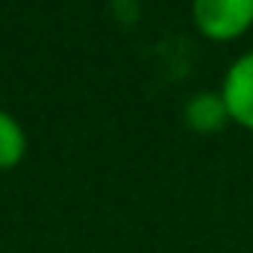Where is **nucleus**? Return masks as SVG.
Segmentation results:
<instances>
[{"label": "nucleus", "instance_id": "nucleus-3", "mask_svg": "<svg viewBox=\"0 0 253 253\" xmlns=\"http://www.w3.org/2000/svg\"><path fill=\"white\" fill-rule=\"evenodd\" d=\"M186 121L197 132H218V129H224V124L230 121V115H227L221 91L218 94H212V91L194 94L186 103Z\"/></svg>", "mask_w": 253, "mask_h": 253}, {"label": "nucleus", "instance_id": "nucleus-4", "mask_svg": "<svg viewBox=\"0 0 253 253\" xmlns=\"http://www.w3.org/2000/svg\"><path fill=\"white\" fill-rule=\"evenodd\" d=\"M27 153V135L24 126L18 124L9 112H0V171L12 168Z\"/></svg>", "mask_w": 253, "mask_h": 253}, {"label": "nucleus", "instance_id": "nucleus-1", "mask_svg": "<svg viewBox=\"0 0 253 253\" xmlns=\"http://www.w3.org/2000/svg\"><path fill=\"white\" fill-rule=\"evenodd\" d=\"M197 30L212 42H236L253 27V0H191Z\"/></svg>", "mask_w": 253, "mask_h": 253}, {"label": "nucleus", "instance_id": "nucleus-2", "mask_svg": "<svg viewBox=\"0 0 253 253\" xmlns=\"http://www.w3.org/2000/svg\"><path fill=\"white\" fill-rule=\"evenodd\" d=\"M221 97H224L230 121L245 129H253V50L239 56L227 68Z\"/></svg>", "mask_w": 253, "mask_h": 253}]
</instances>
